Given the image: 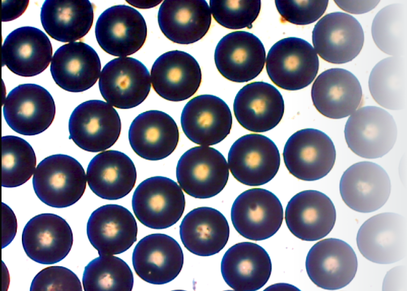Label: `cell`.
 <instances>
[{"instance_id":"cell-24","label":"cell","mask_w":407,"mask_h":291,"mask_svg":"<svg viewBox=\"0 0 407 291\" xmlns=\"http://www.w3.org/2000/svg\"><path fill=\"white\" fill-rule=\"evenodd\" d=\"M336 210L331 199L316 190H306L288 202L285 219L289 231L304 241H316L327 235L336 221Z\"/></svg>"},{"instance_id":"cell-8","label":"cell","mask_w":407,"mask_h":291,"mask_svg":"<svg viewBox=\"0 0 407 291\" xmlns=\"http://www.w3.org/2000/svg\"><path fill=\"white\" fill-rule=\"evenodd\" d=\"M228 165L233 176L248 186L270 181L280 166V155L275 142L259 134H248L236 140L228 154Z\"/></svg>"},{"instance_id":"cell-27","label":"cell","mask_w":407,"mask_h":291,"mask_svg":"<svg viewBox=\"0 0 407 291\" xmlns=\"http://www.w3.org/2000/svg\"><path fill=\"white\" fill-rule=\"evenodd\" d=\"M99 57L89 45L82 42L69 43L54 52L50 72L55 83L71 92H82L92 87L99 78Z\"/></svg>"},{"instance_id":"cell-12","label":"cell","mask_w":407,"mask_h":291,"mask_svg":"<svg viewBox=\"0 0 407 291\" xmlns=\"http://www.w3.org/2000/svg\"><path fill=\"white\" fill-rule=\"evenodd\" d=\"M3 115L15 132L32 136L45 131L55 116V104L49 92L35 84H20L8 94Z\"/></svg>"},{"instance_id":"cell-32","label":"cell","mask_w":407,"mask_h":291,"mask_svg":"<svg viewBox=\"0 0 407 291\" xmlns=\"http://www.w3.org/2000/svg\"><path fill=\"white\" fill-rule=\"evenodd\" d=\"M180 236L184 247L190 252L207 257L220 252L228 242V222L218 210L200 207L189 212L180 226Z\"/></svg>"},{"instance_id":"cell-39","label":"cell","mask_w":407,"mask_h":291,"mask_svg":"<svg viewBox=\"0 0 407 291\" xmlns=\"http://www.w3.org/2000/svg\"><path fill=\"white\" fill-rule=\"evenodd\" d=\"M30 291H82L78 276L62 266H50L40 271L33 278Z\"/></svg>"},{"instance_id":"cell-7","label":"cell","mask_w":407,"mask_h":291,"mask_svg":"<svg viewBox=\"0 0 407 291\" xmlns=\"http://www.w3.org/2000/svg\"><path fill=\"white\" fill-rule=\"evenodd\" d=\"M283 156L292 175L300 180L314 181L331 171L336 151L332 140L324 132L306 128L290 136L285 144Z\"/></svg>"},{"instance_id":"cell-25","label":"cell","mask_w":407,"mask_h":291,"mask_svg":"<svg viewBox=\"0 0 407 291\" xmlns=\"http://www.w3.org/2000/svg\"><path fill=\"white\" fill-rule=\"evenodd\" d=\"M313 104L324 116L339 119L352 115L360 105L362 91L357 78L340 68L327 69L314 81L311 90Z\"/></svg>"},{"instance_id":"cell-2","label":"cell","mask_w":407,"mask_h":291,"mask_svg":"<svg viewBox=\"0 0 407 291\" xmlns=\"http://www.w3.org/2000/svg\"><path fill=\"white\" fill-rule=\"evenodd\" d=\"M266 70L271 81L288 91L303 89L311 84L318 73L319 58L307 41L288 37L278 41L269 49Z\"/></svg>"},{"instance_id":"cell-9","label":"cell","mask_w":407,"mask_h":291,"mask_svg":"<svg viewBox=\"0 0 407 291\" xmlns=\"http://www.w3.org/2000/svg\"><path fill=\"white\" fill-rule=\"evenodd\" d=\"M231 219L236 231L249 240L260 241L275 235L283 220V209L272 192L252 188L240 194L233 202Z\"/></svg>"},{"instance_id":"cell-30","label":"cell","mask_w":407,"mask_h":291,"mask_svg":"<svg viewBox=\"0 0 407 291\" xmlns=\"http://www.w3.org/2000/svg\"><path fill=\"white\" fill-rule=\"evenodd\" d=\"M157 19L165 37L182 45L201 39L209 31L212 20L210 7L205 0L164 1Z\"/></svg>"},{"instance_id":"cell-29","label":"cell","mask_w":407,"mask_h":291,"mask_svg":"<svg viewBox=\"0 0 407 291\" xmlns=\"http://www.w3.org/2000/svg\"><path fill=\"white\" fill-rule=\"evenodd\" d=\"M270 258L259 245L238 243L224 253L221 272L227 284L238 291H255L268 281L272 272Z\"/></svg>"},{"instance_id":"cell-1","label":"cell","mask_w":407,"mask_h":291,"mask_svg":"<svg viewBox=\"0 0 407 291\" xmlns=\"http://www.w3.org/2000/svg\"><path fill=\"white\" fill-rule=\"evenodd\" d=\"M86 175L82 165L65 154L50 155L36 167L33 188L38 198L55 208L69 207L78 202L86 187Z\"/></svg>"},{"instance_id":"cell-15","label":"cell","mask_w":407,"mask_h":291,"mask_svg":"<svg viewBox=\"0 0 407 291\" xmlns=\"http://www.w3.org/2000/svg\"><path fill=\"white\" fill-rule=\"evenodd\" d=\"M364 40L362 27L353 16L335 12L326 14L315 25L314 48L321 58L334 64L352 61L360 52Z\"/></svg>"},{"instance_id":"cell-37","label":"cell","mask_w":407,"mask_h":291,"mask_svg":"<svg viewBox=\"0 0 407 291\" xmlns=\"http://www.w3.org/2000/svg\"><path fill=\"white\" fill-rule=\"evenodd\" d=\"M2 186L19 187L34 173L36 156L31 145L25 139L14 135L2 138Z\"/></svg>"},{"instance_id":"cell-22","label":"cell","mask_w":407,"mask_h":291,"mask_svg":"<svg viewBox=\"0 0 407 291\" xmlns=\"http://www.w3.org/2000/svg\"><path fill=\"white\" fill-rule=\"evenodd\" d=\"M87 235L99 255L123 253L137 241L138 227L129 210L117 204L101 206L91 214Z\"/></svg>"},{"instance_id":"cell-5","label":"cell","mask_w":407,"mask_h":291,"mask_svg":"<svg viewBox=\"0 0 407 291\" xmlns=\"http://www.w3.org/2000/svg\"><path fill=\"white\" fill-rule=\"evenodd\" d=\"M121 122L117 111L108 103L90 100L78 105L69 121V138L81 149L99 152L118 139Z\"/></svg>"},{"instance_id":"cell-36","label":"cell","mask_w":407,"mask_h":291,"mask_svg":"<svg viewBox=\"0 0 407 291\" xmlns=\"http://www.w3.org/2000/svg\"><path fill=\"white\" fill-rule=\"evenodd\" d=\"M82 284L85 291H130L133 276L122 259L112 255H100L85 266Z\"/></svg>"},{"instance_id":"cell-40","label":"cell","mask_w":407,"mask_h":291,"mask_svg":"<svg viewBox=\"0 0 407 291\" xmlns=\"http://www.w3.org/2000/svg\"><path fill=\"white\" fill-rule=\"evenodd\" d=\"M328 1H275L277 9L286 21L296 25H308L324 13Z\"/></svg>"},{"instance_id":"cell-3","label":"cell","mask_w":407,"mask_h":291,"mask_svg":"<svg viewBox=\"0 0 407 291\" xmlns=\"http://www.w3.org/2000/svg\"><path fill=\"white\" fill-rule=\"evenodd\" d=\"M137 219L144 226L163 229L175 224L182 217L185 199L182 188L169 178L156 176L142 181L132 197Z\"/></svg>"},{"instance_id":"cell-16","label":"cell","mask_w":407,"mask_h":291,"mask_svg":"<svg viewBox=\"0 0 407 291\" xmlns=\"http://www.w3.org/2000/svg\"><path fill=\"white\" fill-rule=\"evenodd\" d=\"M181 125L185 135L193 142L213 146L229 134L232 117L223 100L213 95L202 94L193 97L184 106Z\"/></svg>"},{"instance_id":"cell-6","label":"cell","mask_w":407,"mask_h":291,"mask_svg":"<svg viewBox=\"0 0 407 291\" xmlns=\"http://www.w3.org/2000/svg\"><path fill=\"white\" fill-rule=\"evenodd\" d=\"M345 137L349 148L366 159L381 158L393 147L397 136L393 117L386 110L366 106L356 111L348 118Z\"/></svg>"},{"instance_id":"cell-17","label":"cell","mask_w":407,"mask_h":291,"mask_svg":"<svg viewBox=\"0 0 407 291\" xmlns=\"http://www.w3.org/2000/svg\"><path fill=\"white\" fill-rule=\"evenodd\" d=\"M214 60L223 77L232 82L244 83L260 74L266 54L258 37L249 32L236 31L219 41L215 48Z\"/></svg>"},{"instance_id":"cell-13","label":"cell","mask_w":407,"mask_h":291,"mask_svg":"<svg viewBox=\"0 0 407 291\" xmlns=\"http://www.w3.org/2000/svg\"><path fill=\"white\" fill-rule=\"evenodd\" d=\"M95 35L105 52L125 57L143 47L147 36V27L138 11L119 5L108 8L99 15L95 23Z\"/></svg>"},{"instance_id":"cell-26","label":"cell","mask_w":407,"mask_h":291,"mask_svg":"<svg viewBox=\"0 0 407 291\" xmlns=\"http://www.w3.org/2000/svg\"><path fill=\"white\" fill-rule=\"evenodd\" d=\"M52 46L47 35L32 26H22L11 32L2 46V64L24 77L37 76L50 64Z\"/></svg>"},{"instance_id":"cell-21","label":"cell","mask_w":407,"mask_h":291,"mask_svg":"<svg viewBox=\"0 0 407 291\" xmlns=\"http://www.w3.org/2000/svg\"><path fill=\"white\" fill-rule=\"evenodd\" d=\"M150 78L158 95L167 100L178 102L189 98L196 92L201 82V71L191 55L173 50L156 59Z\"/></svg>"},{"instance_id":"cell-23","label":"cell","mask_w":407,"mask_h":291,"mask_svg":"<svg viewBox=\"0 0 407 291\" xmlns=\"http://www.w3.org/2000/svg\"><path fill=\"white\" fill-rule=\"evenodd\" d=\"M284 109L280 91L262 81L244 86L237 93L233 104L239 123L253 132H264L275 128L281 121Z\"/></svg>"},{"instance_id":"cell-28","label":"cell","mask_w":407,"mask_h":291,"mask_svg":"<svg viewBox=\"0 0 407 291\" xmlns=\"http://www.w3.org/2000/svg\"><path fill=\"white\" fill-rule=\"evenodd\" d=\"M178 127L162 111L149 110L140 114L130 124L128 140L131 148L146 160L157 161L169 156L179 141Z\"/></svg>"},{"instance_id":"cell-34","label":"cell","mask_w":407,"mask_h":291,"mask_svg":"<svg viewBox=\"0 0 407 291\" xmlns=\"http://www.w3.org/2000/svg\"><path fill=\"white\" fill-rule=\"evenodd\" d=\"M406 59L392 56L379 61L372 68L368 87L375 101L390 110L406 105Z\"/></svg>"},{"instance_id":"cell-20","label":"cell","mask_w":407,"mask_h":291,"mask_svg":"<svg viewBox=\"0 0 407 291\" xmlns=\"http://www.w3.org/2000/svg\"><path fill=\"white\" fill-rule=\"evenodd\" d=\"M340 192L345 203L352 209L371 212L387 201L391 192L390 179L378 164L359 162L351 165L343 174Z\"/></svg>"},{"instance_id":"cell-4","label":"cell","mask_w":407,"mask_h":291,"mask_svg":"<svg viewBox=\"0 0 407 291\" xmlns=\"http://www.w3.org/2000/svg\"><path fill=\"white\" fill-rule=\"evenodd\" d=\"M229 168L224 156L217 150L198 146L186 151L176 167L180 187L189 196L198 199L213 197L226 185Z\"/></svg>"},{"instance_id":"cell-10","label":"cell","mask_w":407,"mask_h":291,"mask_svg":"<svg viewBox=\"0 0 407 291\" xmlns=\"http://www.w3.org/2000/svg\"><path fill=\"white\" fill-rule=\"evenodd\" d=\"M356 242L359 251L368 260L380 264L397 262L406 255V220L394 212L372 216L359 228Z\"/></svg>"},{"instance_id":"cell-35","label":"cell","mask_w":407,"mask_h":291,"mask_svg":"<svg viewBox=\"0 0 407 291\" xmlns=\"http://www.w3.org/2000/svg\"><path fill=\"white\" fill-rule=\"evenodd\" d=\"M406 5L398 3L389 5L375 16L371 34L377 46L393 56L406 54Z\"/></svg>"},{"instance_id":"cell-19","label":"cell","mask_w":407,"mask_h":291,"mask_svg":"<svg viewBox=\"0 0 407 291\" xmlns=\"http://www.w3.org/2000/svg\"><path fill=\"white\" fill-rule=\"evenodd\" d=\"M137 275L153 284H164L175 279L184 263L183 252L178 242L164 234H152L135 245L132 256Z\"/></svg>"},{"instance_id":"cell-41","label":"cell","mask_w":407,"mask_h":291,"mask_svg":"<svg viewBox=\"0 0 407 291\" xmlns=\"http://www.w3.org/2000/svg\"><path fill=\"white\" fill-rule=\"evenodd\" d=\"M2 248L14 239L17 229V219L12 209L2 202Z\"/></svg>"},{"instance_id":"cell-33","label":"cell","mask_w":407,"mask_h":291,"mask_svg":"<svg viewBox=\"0 0 407 291\" xmlns=\"http://www.w3.org/2000/svg\"><path fill=\"white\" fill-rule=\"evenodd\" d=\"M46 33L63 43L74 42L85 36L94 19V8L88 0H46L40 13Z\"/></svg>"},{"instance_id":"cell-44","label":"cell","mask_w":407,"mask_h":291,"mask_svg":"<svg viewBox=\"0 0 407 291\" xmlns=\"http://www.w3.org/2000/svg\"><path fill=\"white\" fill-rule=\"evenodd\" d=\"M131 6L138 9H150L156 7L162 1H126Z\"/></svg>"},{"instance_id":"cell-43","label":"cell","mask_w":407,"mask_h":291,"mask_svg":"<svg viewBox=\"0 0 407 291\" xmlns=\"http://www.w3.org/2000/svg\"><path fill=\"white\" fill-rule=\"evenodd\" d=\"M342 10L352 14H362L375 8L380 1H335Z\"/></svg>"},{"instance_id":"cell-14","label":"cell","mask_w":407,"mask_h":291,"mask_svg":"<svg viewBox=\"0 0 407 291\" xmlns=\"http://www.w3.org/2000/svg\"><path fill=\"white\" fill-rule=\"evenodd\" d=\"M357 259L352 247L336 238H327L315 244L306 260L307 274L318 287L328 290L344 287L354 278Z\"/></svg>"},{"instance_id":"cell-18","label":"cell","mask_w":407,"mask_h":291,"mask_svg":"<svg viewBox=\"0 0 407 291\" xmlns=\"http://www.w3.org/2000/svg\"><path fill=\"white\" fill-rule=\"evenodd\" d=\"M26 255L42 264H53L64 259L73 244L72 230L67 222L53 213L31 218L25 225L21 237Z\"/></svg>"},{"instance_id":"cell-11","label":"cell","mask_w":407,"mask_h":291,"mask_svg":"<svg viewBox=\"0 0 407 291\" xmlns=\"http://www.w3.org/2000/svg\"><path fill=\"white\" fill-rule=\"evenodd\" d=\"M98 87L103 98L111 105L130 109L141 104L151 89L150 73L140 61L132 57H118L103 68Z\"/></svg>"},{"instance_id":"cell-38","label":"cell","mask_w":407,"mask_h":291,"mask_svg":"<svg viewBox=\"0 0 407 291\" xmlns=\"http://www.w3.org/2000/svg\"><path fill=\"white\" fill-rule=\"evenodd\" d=\"M215 21L230 29L250 28L261 9L260 1H210Z\"/></svg>"},{"instance_id":"cell-31","label":"cell","mask_w":407,"mask_h":291,"mask_svg":"<svg viewBox=\"0 0 407 291\" xmlns=\"http://www.w3.org/2000/svg\"><path fill=\"white\" fill-rule=\"evenodd\" d=\"M86 179L89 187L98 197L106 200L120 199L133 189L137 171L125 154L108 150L95 155L88 164Z\"/></svg>"},{"instance_id":"cell-42","label":"cell","mask_w":407,"mask_h":291,"mask_svg":"<svg viewBox=\"0 0 407 291\" xmlns=\"http://www.w3.org/2000/svg\"><path fill=\"white\" fill-rule=\"evenodd\" d=\"M29 5V1H2V21L7 22L20 16Z\"/></svg>"}]
</instances>
